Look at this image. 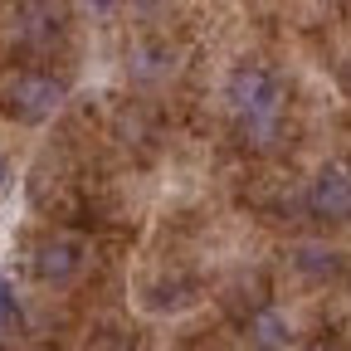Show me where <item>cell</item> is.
Returning a JSON list of instances; mask_svg holds the SVG:
<instances>
[{
	"mask_svg": "<svg viewBox=\"0 0 351 351\" xmlns=\"http://www.w3.org/2000/svg\"><path fill=\"white\" fill-rule=\"evenodd\" d=\"M225 103L230 112L239 117V127L249 132V137L269 142L278 137V122H283V103H288V88L274 69L263 64H239L225 83Z\"/></svg>",
	"mask_w": 351,
	"mask_h": 351,
	"instance_id": "cell-1",
	"label": "cell"
},
{
	"mask_svg": "<svg viewBox=\"0 0 351 351\" xmlns=\"http://www.w3.org/2000/svg\"><path fill=\"white\" fill-rule=\"evenodd\" d=\"M64 103V83L54 73H39V69H25L5 83V93H0V108H5L15 122H44V117H54Z\"/></svg>",
	"mask_w": 351,
	"mask_h": 351,
	"instance_id": "cell-2",
	"label": "cell"
},
{
	"mask_svg": "<svg viewBox=\"0 0 351 351\" xmlns=\"http://www.w3.org/2000/svg\"><path fill=\"white\" fill-rule=\"evenodd\" d=\"M307 210L327 219V225H346L351 219V176L341 166H322L313 191H307Z\"/></svg>",
	"mask_w": 351,
	"mask_h": 351,
	"instance_id": "cell-3",
	"label": "cell"
},
{
	"mask_svg": "<svg viewBox=\"0 0 351 351\" xmlns=\"http://www.w3.org/2000/svg\"><path fill=\"white\" fill-rule=\"evenodd\" d=\"M78 269H83V244H78V239L54 234V239H44V244L34 249V274H39L44 283H69Z\"/></svg>",
	"mask_w": 351,
	"mask_h": 351,
	"instance_id": "cell-4",
	"label": "cell"
},
{
	"mask_svg": "<svg viewBox=\"0 0 351 351\" xmlns=\"http://www.w3.org/2000/svg\"><path fill=\"white\" fill-rule=\"evenodd\" d=\"M59 34H64V10H54V5H20L15 10V39L20 44L49 49Z\"/></svg>",
	"mask_w": 351,
	"mask_h": 351,
	"instance_id": "cell-5",
	"label": "cell"
},
{
	"mask_svg": "<svg viewBox=\"0 0 351 351\" xmlns=\"http://www.w3.org/2000/svg\"><path fill=\"white\" fill-rule=\"evenodd\" d=\"M244 337H249V346H254V351H283L293 332H288V317L278 313V307L263 302V307H254V313H249Z\"/></svg>",
	"mask_w": 351,
	"mask_h": 351,
	"instance_id": "cell-6",
	"label": "cell"
},
{
	"mask_svg": "<svg viewBox=\"0 0 351 351\" xmlns=\"http://www.w3.org/2000/svg\"><path fill=\"white\" fill-rule=\"evenodd\" d=\"M298 269H302V274H313V278L337 274V254H327V249H298Z\"/></svg>",
	"mask_w": 351,
	"mask_h": 351,
	"instance_id": "cell-7",
	"label": "cell"
},
{
	"mask_svg": "<svg viewBox=\"0 0 351 351\" xmlns=\"http://www.w3.org/2000/svg\"><path fill=\"white\" fill-rule=\"evenodd\" d=\"M20 322V302H15V293H10V283L0 278V332H10Z\"/></svg>",
	"mask_w": 351,
	"mask_h": 351,
	"instance_id": "cell-8",
	"label": "cell"
},
{
	"mask_svg": "<svg viewBox=\"0 0 351 351\" xmlns=\"http://www.w3.org/2000/svg\"><path fill=\"white\" fill-rule=\"evenodd\" d=\"M307 351H351L341 337H332V332H322V337H313V341H307Z\"/></svg>",
	"mask_w": 351,
	"mask_h": 351,
	"instance_id": "cell-9",
	"label": "cell"
},
{
	"mask_svg": "<svg viewBox=\"0 0 351 351\" xmlns=\"http://www.w3.org/2000/svg\"><path fill=\"white\" fill-rule=\"evenodd\" d=\"M10 181V161H5V152H0V186Z\"/></svg>",
	"mask_w": 351,
	"mask_h": 351,
	"instance_id": "cell-10",
	"label": "cell"
}]
</instances>
